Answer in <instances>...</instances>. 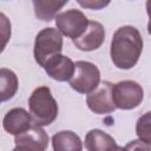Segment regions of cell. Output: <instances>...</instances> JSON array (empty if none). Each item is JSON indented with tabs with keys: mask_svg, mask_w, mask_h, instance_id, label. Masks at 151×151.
<instances>
[{
	"mask_svg": "<svg viewBox=\"0 0 151 151\" xmlns=\"http://www.w3.org/2000/svg\"><path fill=\"white\" fill-rule=\"evenodd\" d=\"M144 98L143 87L134 80H122L112 85V99L117 109L133 110Z\"/></svg>",
	"mask_w": 151,
	"mask_h": 151,
	"instance_id": "277c9868",
	"label": "cell"
},
{
	"mask_svg": "<svg viewBox=\"0 0 151 151\" xmlns=\"http://www.w3.org/2000/svg\"><path fill=\"white\" fill-rule=\"evenodd\" d=\"M14 144V150L44 151L48 146V136L42 126L33 123L29 129L15 136Z\"/></svg>",
	"mask_w": 151,
	"mask_h": 151,
	"instance_id": "ba28073f",
	"label": "cell"
},
{
	"mask_svg": "<svg viewBox=\"0 0 151 151\" xmlns=\"http://www.w3.org/2000/svg\"><path fill=\"white\" fill-rule=\"evenodd\" d=\"M105 40V28L98 21H88V26L83 35L73 39L74 46L84 52L98 50Z\"/></svg>",
	"mask_w": 151,
	"mask_h": 151,
	"instance_id": "30bf717a",
	"label": "cell"
},
{
	"mask_svg": "<svg viewBox=\"0 0 151 151\" xmlns=\"http://www.w3.org/2000/svg\"><path fill=\"white\" fill-rule=\"evenodd\" d=\"M143 51V39L133 26L119 27L112 37L110 55L113 65L120 70H130L139 60Z\"/></svg>",
	"mask_w": 151,
	"mask_h": 151,
	"instance_id": "6da1fadb",
	"label": "cell"
},
{
	"mask_svg": "<svg viewBox=\"0 0 151 151\" xmlns=\"http://www.w3.org/2000/svg\"><path fill=\"white\" fill-rule=\"evenodd\" d=\"M52 146L55 151H80L83 143L78 134L72 131H60L52 136Z\"/></svg>",
	"mask_w": 151,
	"mask_h": 151,
	"instance_id": "5bb4252c",
	"label": "cell"
},
{
	"mask_svg": "<svg viewBox=\"0 0 151 151\" xmlns=\"http://www.w3.org/2000/svg\"><path fill=\"white\" fill-rule=\"evenodd\" d=\"M35 17L41 21H51L68 0H32Z\"/></svg>",
	"mask_w": 151,
	"mask_h": 151,
	"instance_id": "4fadbf2b",
	"label": "cell"
},
{
	"mask_svg": "<svg viewBox=\"0 0 151 151\" xmlns=\"http://www.w3.org/2000/svg\"><path fill=\"white\" fill-rule=\"evenodd\" d=\"M85 149L88 151H111L120 147L113 137L99 129H93L85 136Z\"/></svg>",
	"mask_w": 151,
	"mask_h": 151,
	"instance_id": "7c38bea8",
	"label": "cell"
},
{
	"mask_svg": "<svg viewBox=\"0 0 151 151\" xmlns=\"http://www.w3.org/2000/svg\"><path fill=\"white\" fill-rule=\"evenodd\" d=\"M136 133L139 140L151 146V111L138 118L136 124Z\"/></svg>",
	"mask_w": 151,
	"mask_h": 151,
	"instance_id": "2e32d148",
	"label": "cell"
},
{
	"mask_svg": "<svg viewBox=\"0 0 151 151\" xmlns=\"http://www.w3.org/2000/svg\"><path fill=\"white\" fill-rule=\"evenodd\" d=\"M63 51V35L59 29L53 27L42 28L34 40V59L38 65L44 67L46 61Z\"/></svg>",
	"mask_w": 151,
	"mask_h": 151,
	"instance_id": "3957f363",
	"label": "cell"
},
{
	"mask_svg": "<svg viewBox=\"0 0 151 151\" xmlns=\"http://www.w3.org/2000/svg\"><path fill=\"white\" fill-rule=\"evenodd\" d=\"M146 13H147V15H149L147 33L151 34V0H146Z\"/></svg>",
	"mask_w": 151,
	"mask_h": 151,
	"instance_id": "d6986e66",
	"label": "cell"
},
{
	"mask_svg": "<svg viewBox=\"0 0 151 151\" xmlns=\"http://www.w3.org/2000/svg\"><path fill=\"white\" fill-rule=\"evenodd\" d=\"M28 107L34 124L46 126L58 117V104L53 98L50 87H37L28 98Z\"/></svg>",
	"mask_w": 151,
	"mask_h": 151,
	"instance_id": "7a4b0ae2",
	"label": "cell"
},
{
	"mask_svg": "<svg viewBox=\"0 0 151 151\" xmlns=\"http://www.w3.org/2000/svg\"><path fill=\"white\" fill-rule=\"evenodd\" d=\"M19 81L17 74L6 67L0 68V96L1 101L9 100L14 97V94L18 91Z\"/></svg>",
	"mask_w": 151,
	"mask_h": 151,
	"instance_id": "9a60e30c",
	"label": "cell"
},
{
	"mask_svg": "<svg viewBox=\"0 0 151 151\" xmlns=\"http://www.w3.org/2000/svg\"><path fill=\"white\" fill-rule=\"evenodd\" d=\"M100 83V71L99 68L90 61H77L76 71L73 77L70 79V86L79 92L87 94L92 92Z\"/></svg>",
	"mask_w": 151,
	"mask_h": 151,
	"instance_id": "5b68a950",
	"label": "cell"
},
{
	"mask_svg": "<svg viewBox=\"0 0 151 151\" xmlns=\"http://www.w3.org/2000/svg\"><path fill=\"white\" fill-rule=\"evenodd\" d=\"M44 70L52 79L57 81H67L74 74L76 64L71 58L59 53L46 61V64L44 65Z\"/></svg>",
	"mask_w": 151,
	"mask_h": 151,
	"instance_id": "9c48e42d",
	"label": "cell"
},
{
	"mask_svg": "<svg viewBox=\"0 0 151 151\" xmlns=\"http://www.w3.org/2000/svg\"><path fill=\"white\" fill-rule=\"evenodd\" d=\"M80 7L86 8V9H94V11H99L105 8L106 6H109V4L111 2V0H76Z\"/></svg>",
	"mask_w": 151,
	"mask_h": 151,
	"instance_id": "e0dca14e",
	"label": "cell"
},
{
	"mask_svg": "<svg viewBox=\"0 0 151 151\" xmlns=\"http://www.w3.org/2000/svg\"><path fill=\"white\" fill-rule=\"evenodd\" d=\"M55 26L60 33L67 38L77 39L84 34L88 26V20L85 14L78 9H68L57 14Z\"/></svg>",
	"mask_w": 151,
	"mask_h": 151,
	"instance_id": "8992f818",
	"label": "cell"
},
{
	"mask_svg": "<svg viewBox=\"0 0 151 151\" xmlns=\"http://www.w3.org/2000/svg\"><path fill=\"white\" fill-rule=\"evenodd\" d=\"M1 18V37H2V45H1V51H4L7 40L11 37V22L7 20L6 15L4 13L0 14Z\"/></svg>",
	"mask_w": 151,
	"mask_h": 151,
	"instance_id": "ac0fdd59",
	"label": "cell"
},
{
	"mask_svg": "<svg viewBox=\"0 0 151 151\" xmlns=\"http://www.w3.org/2000/svg\"><path fill=\"white\" fill-rule=\"evenodd\" d=\"M112 83L105 80L86 96L88 109L97 114H106L113 112L117 107L112 99Z\"/></svg>",
	"mask_w": 151,
	"mask_h": 151,
	"instance_id": "52a82bcc",
	"label": "cell"
},
{
	"mask_svg": "<svg viewBox=\"0 0 151 151\" xmlns=\"http://www.w3.org/2000/svg\"><path fill=\"white\" fill-rule=\"evenodd\" d=\"M32 122L31 113H28L22 107H14L5 114L2 119V126L7 133L17 136L29 129L33 124Z\"/></svg>",
	"mask_w": 151,
	"mask_h": 151,
	"instance_id": "8fae6325",
	"label": "cell"
}]
</instances>
